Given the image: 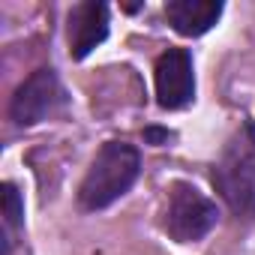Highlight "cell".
I'll list each match as a JSON object with an SVG mask.
<instances>
[{
	"label": "cell",
	"mask_w": 255,
	"mask_h": 255,
	"mask_svg": "<svg viewBox=\"0 0 255 255\" xmlns=\"http://www.w3.org/2000/svg\"><path fill=\"white\" fill-rule=\"evenodd\" d=\"M222 15L219 0H171L165 3V18L180 36H201L207 33Z\"/></svg>",
	"instance_id": "52a82bcc"
},
{
	"label": "cell",
	"mask_w": 255,
	"mask_h": 255,
	"mask_svg": "<svg viewBox=\"0 0 255 255\" xmlns=\"http://www.w3.org/2000/svg\"><path fill=\"white\" fill-rule=\"evenodd\" d=\"M252 159L234 147L228 153V159L213 171V183L219 186V192L225 195V201L243 213V210H252V201H255V171H252Z\"/></svg>",
	"instance_id": "5b68a950"
},
{
	"label": "cell",
	"mask_w": 255,
	"mask_h": 255,
	"mask_svg": "<svg viewBox=\"0 0 255 255\" xmlns=\"http://www.w3.org/2000/svg\"><path fill=\"white\" fill-rule=\"evenodd\" d=\"M153 84H156V102L168 111L186 108L195 96V72H192V57L186 48H168L159 54L156 69H153Z\"/></svg>",
	"instance_id": "277c9868"
},
{
	"label": "cell",
	"mask_w": 255,
	"mask_h": 255,
	"mask_svg": "<svg viewBox=\"0 0 255 255\" xmlns=\"http://www.w3.org/2000/svg\"><path fill=\"white\" fill-rule=\"evenodd\" d=\"M108 36V6L87 0L78 3L72 18H69V45H72V57L81 60L87 57L96 45H102Z\"/></svg>",
	"instance_id": "8992f818"
},
{
	"label": "cell",
	"mask_w": 255,
	"mask_h": 255,
	"mask_svg": "<svg viewBox=\"0 0 255 255\" xmlns=\"http://www.w3.org/2000/svg\"><path fill=\"white\" fill-rule=\"evenodd\" d=\"M63 105V87L54 75V69H36L27 81L18 84L9 102V117L18 126H33L54 114Z\"/></svg>",
	"instance_id": "3957f363"
},
{
	"label": "cell",
	"mask_w": 255,
	"mask_h": 255,
	"mask_svg": "<svg viewBox=\"0 0 255 255\" xmlns=\"http://www.w3.org/2000/svg\"><path fill=\"white\" fill-rule=\"evenodd\" d=\"M141 171V156L132 144L126 141H108L96 159L90 162L81 186H78V201L84 210H102L114 204L120 195L132 189Z\"/></svg>",
	"instance_id": "6da1fadb"
},
{
	"label": "cell",
	"mask_w": 255,
	"mask_h": 255,
	"mask_svg": "<svg viewBox=\"0 0 255 255\" xmlns=\"http://www.w3.org/2000/svg\"><path fill=\"white\" fill-rule=\"evenodd\" d=\"M144 138H147V141H153V144H162V141H168L171 135H168L165 129H147V132H144Z\"/></svg>",
	"instance_id": "9c48e42d"
},
{
	"label": "cell",
	"mask_w": 255,
	"mask_h": 255,
	"mask_svg": "<svg viewBox=\"0 0 255 255\" xmlns=\"http://www.w3.org/2000/svg\"><path fill=\"white\" fill-rule=\"evenodd\" d=\"M216 219H219L216 204L207 195H201L195 186H189V183L171 186L168 207H165V228L174 240H180V243L201 240L204 234H210Z\"/></svg>",
	"instance_id": "7a4b0ae2"
},
{
	"label": "cell",
	"mask_w": 255,
	"mask_h": 255,
	"mask_svg": "<svg viewBox=\"0 0 255 255\" xmlns=\"http://www.w3.org/2000/svg\"><path fill=\"white\" fill-rule=\"evenodd\" d=\"M3 216H6V228H18L21 216H24V201L15 183H3Z\"/></svg>",
	"instance_id": "ba28073f"
}]
</instances>
